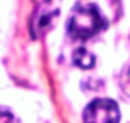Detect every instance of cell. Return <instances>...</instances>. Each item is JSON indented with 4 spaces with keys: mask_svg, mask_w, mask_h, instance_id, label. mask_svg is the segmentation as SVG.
I'll return each mask as SVG.
<instances>
[{
    "mask_svg": "<svg viewBox=\"0 0 130 123\" xmlns=\"http://www.w3.org/2000/svg\"><path fill=\"white\" fill-rule=\"evenodd\" d=\"M106 27V21L93 4H78L68 21V32L74 40L86 41Z\"/></svg>",
    "mask_w": 130,
    "mask_h": 123,
    "instance_id": "1",
    "label": "cell"
},
{
    "mask_svg": "<svg viewBox=\"0 0 130 123\" xmlns=\"http://www.w3.org/2000/svg\"><path fill=\"white\" fill-rule=\"evenodd\" d=\"M35 7L31 17V32L33 37L43 35L52 27L61 8V0H33Z\"/></svg>",
    "mask_w": 130,
    "mask_h": 123,
    "instance_id": "2",
    "label": "cell"
},
{
    "mask_svg": "<svg viewBox=\"0 0 130 123\" xmlns=\"http://www.w3.org/2000/svg\"><path fill=\"white\" fill-rule=\"evenodd\" d=\"M84 123H120V110L111 99H97L84 110Z\"/></svg>",
    "mask_w": 130,
    "mask_h": 123,
    "instance_id": "3",
    "label": "cell"
},
{
    "mask_svg": "<svg viewBox=\"0 0 130 123\" xmlns=\"http://www.w3.org/2000/svg\"><path fill=\"white\" fill-rule=\"evenodd\" d=\"M73 60H74L75 66H78L83 69H89L94 66V55L83 47H79L75 50V53L73 55Z\"/></svg>",
    "mask_w": 130,
    "mask_h": 123,
    "instance_id": "4",
    "label": "cell"
},
{
    "mask_svg": "<svg viewBox=\"0 0 130 123\" xmlns=\"http://www.w3.org/2000/svg\"><path fill=\"white\" fill-rule=\"evenodd\" d=\"M0 123H17V120L12 113L0 110Z\"/></svg>",
    "mask_w": 130,
    "mask_h": 123,
    "instance_id": "5",
    "label": "cell"
},
{
    "mask_svg": "<svg viewBox=\"0 0 130 123\" xmlns=\"http://www.w3.org/2000/svg\"><path fill=\"white\" fill-rule=\"evenodd\" d=\"M125 82H124V89L125 91H129L130 92V67L127 68V72L125 73Z\"/></svg>",
    "mask_w": 130,
    "mask_h": 123,
    "instance_id": "6",
    "label": "cell"
}]
</instances>
